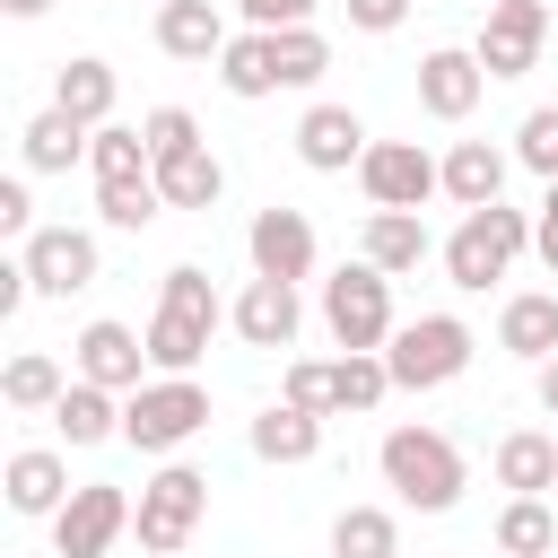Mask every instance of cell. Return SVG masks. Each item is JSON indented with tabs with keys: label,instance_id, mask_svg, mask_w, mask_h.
<instances>
[{
	"label": "cell",
	"instance_id": "9a60e30c",
	"mask_svg": "<svg viewBox=\"0 0 558 558\" xmlns=\"http://www.w3.org/2000/svg\"><path fill=\"white\" fill-rule=\"evenodd\" d=\"M227 323H235V340H244V349H296L305 305H296V288H288V279H244V296L227 305Z\"/></svg>",
	"mask_w": 558,
	"mask_h": 558
},
{
	"label": "cell",
	"instance_id": "8fae6325",
	"mask_svg": "<svg viewBox=\"0 0 558 558\" xmlns=\"http://www.w3.org/2000/svg\"><path fill=\"white\" fill-rule=\"evenodd\" d=\"M70 366H78V384H105V392H140L148 384V331H131V323H87L78 340H70Z\"/></svg>",
	"mask_w": 558,
	"mask_h": 558
},
{
	"label": "cell",
	"instance_id": "b9f144b4",
	"mask_svg": "<svg viewBox=\"0 0 558 558\" xmlns=\"http://www.w3.org/2000/svg\"><path fill=\"white\" fill-rule=\"evenodd\" d=\"M532 253L549 262V279H558V183H541V218H532Z\"/></svg>",
	"mask_w": 558,
	"mask_h": 558
},
{
	"label": "cell",
	"instance_id": "7402d4cb",
	"mask_svg": "<svg viewBox=\"0 0 558 558\" xmlns=\"http://www.w3.org/2000/svg\"><path fill=\"white\" fill-rule=\"evenodd\" d=\"M87 140H96L87 122H70L61 105H44V113L17 131V157H26V174H70V166L87 157Z\"/></svg>",
	"mask_w": 558,
	"mask_h": 558
},
{
	"label": "cell",
	"instance_id": "60d3db41",
	"mask_svg": "<svg viewBox=\"0 0 558 558\" xmlns=\"http://www.w3.org/2000/svg\"><path fill=\"white\" fill-rule=\"evenodd\" d=\"M401 17H410V0H349V26L357 35H392Z\"/></svg>",
	"mask_w": 558,
	"mask_h": 558
},
{
	"label": "cell",
	"instance_id": "277c9868",
	"mask_svg": "<svg viewBox=\"0 0 558 558\" xmlns=\"http://www.w3.org/2000/svg\"><path fill=\"white\" fill-rule=\"evenodd\" d=\"M201 427H209V384L201 375H157L122 401V445H140V453H174Z\"/></svg>",
	"mask_w": 558,
	"mask_h": 558
},
{
	"label": "cell",
	"instance_id": "30bf717a",
	"mask_svg": "<svg viewBox=\"0 0 558 558\" xmlns=\"http://www.w3.org/2000/svg\"><path fill=\"white\" fill-rule=\"evenodd\" d=\"M131 514H140V506H131L113 480H87V488L52 514V549H61V558H113V541L131 532Z\"/></svg>",
	"mask_w": 558,
	"mask_h": 558
},
{
	"label": "cell",
	"instance_id": "d4e9b609",
	"mask_svg": "<svg viewBox=\"0 0 558 558\" xmlns=\"http://www.w3.org/2000/svg\"><path fill=\"white\" fill-rule=\"evenodd\" d=\"M323 453V418L296 410V401H270L253 418V462H314Z\"/></svg>",
	"mask_w": 558,
	"mask_h": 558
},
{
	"label": "cell",
	"instance_id": "d6986e66",
	"mask_svg": "<svg viewBox=\"0 0 558 558\" xmlns=\"http://www.w3.org/2000/svg\"><path fill=\"white\" fill-rule=\"evenodd\" d=\"M235 35H227V17H218V0H166L157 9V52H174V61H218Z\"/></svg>",
	"mask_w": 558,
	"mask_h": 558
},
{
	"label": "cell",
	"instance_id": "bcb514c9",
	"mask_svg": "<svg viewBox=\"0 0 558 558\" xmlns=\"http://www.w3.org/2000/svg\"><path fill=\"white\" fill-rule=\"evenodd\" d=\"M549 558H558V549H549Z\"/></svg>",
	"mask_w": 558,
	"mask_h": 558
},
{
	"label": "cell",
	"instance_id": "e575fe53",
	"mask_svg": "<svg viewBox=\"0 0 558 558\" xmlns=\"http://www.w3.org/2000/svg\"><path fill=\"white\" fill-rule=\"evenodd\" d=\"M514 157H523L541 183H558V105H532V113L514 122Z\"/></svg>",
	"mask_w": 558,
	"mask_h": 558
},
{
	"label": "cell",
	"instance_id": "3957f363",
	"mask_svg": "<svg viewBox=\"0 0 558 558\" xmlns=\"http://www.w3.org/2000/svg\"><path fill=\"white\" fill-rule=\"evenodd\" d=\"M532 244V218L523 209H462V227L445 235V279L462 288V296H480V288H497L506 270H514V253Z\"/></svg>",
	"mask_w": 558,
	"mask_h": 558
},
{
	"label": "cell",
	"instance_id": "e0dca14e",
	"mask_svg": "<svg viewBox=\"0 0 558 558\" xmlns=\"http://www.w3.org/2000/svg\"><path fill=\"white\" fill-rule=\"evenodd\" d=\"M0 488H9L17 514H61V506L78 497V488H70V462H61L52 445H17L9 471H0Z\"/></svg>",
	"mask_w": 558,
	"mask_h": 558
},
{
	"label": "cell",
	"instance_id": "6da1fadb",
	"mask_svg": "<svg viewBox=\"0 0 558 558\" xmlns=\"http://www.w3.org/2000/svg\"><path fill=\"white\" fill-rule=\"evenodd\" d=\"M375 471H384V488H392L401 506H418V514H453L462 488H471L462 445H453L445 427H427V418H401V427L375 445Z\"/></svg>",
	"mask_w": 558,
	"mask_h": 558
},
{
	"label": "cell",
	"instance_id": "4dcf8cb0",
	"mask_svg": "<svg viewBox=\"0 0 558 558\" xmlns=\"http://www.w3.org/2000/svg\"><path fill=\"white\" fill-rule=\"evenodd\" d=\"M61 392H70V375H61V357H44V349H17L9 375H0V401H9V410H52Z\"/></svg>",
	"mask_w": 558,
	"mask_h": 558
},
{
	"label": "cell",
	"instance_id": "8d00e7d4",
	"mask_svg": "<svg viewBox=\"0 0 558 558\" xmlns=\"http://www.w3.org/2000/svg\"><path fill=\"white\" fill-rule=\"evenodd\" d=\"M140 140H148V157L166 166V157H183V148H201V122H192L183 105H157V113H140Z\"/></svg>",
	"mask_w": 558,
	"mask_h": 558
},
{
	"label": "cell",
	"instance_id": "f1b7e54d",
	"mask_svg": "<svg viewBox=\"0 0 558 558\" xmlns=\"http://www.w3.org/2000/svg\"><path fill=\"white\" fill-rule=\"evenodd\" d=\"M218 87H227V96H244V105H253V96H279V61H270V35H253V26H244V35L218 52Z\"/></svg>",
	"mask_w": 558,
	"mask_h": 558
},
{
	"label": "cell",
	"instance_id": "7a4b0ae2",
	"mask_svg": "<svg viewBox=\"0 0 558 558\" xmlns=\"http://www.w3.org/2000/svg\"><path fill=\"white\" fill-rule=\"evenodd\" d=\"M218 323H227V305H218L209 270H201V262H174V270H166V296H157V314H148V366H157V375H192Z\"/></svg>",
	"mask_w": 558,
	"mask_h": 558
},
{
	"label": "cell",
	"instance_id": "2e32d148",
	"mask_svg": "<svg viewBox=\"0 0 558 558\" xmlns=\"http://www.w3.org/2000/svg\"><path fill=\"white\" fill-rule=\"evenodd\" d=\"M366 148H375V140H366V122H357L349 105H305V122H296V157H305L314 174H349Z\"/></svg>",
	"mask_w": 558,
	"mask_h": 558
},
{
	"label": "cell",
	"instance_id": "836d02e7",
	"mask_svg": "<svg viewBox=\"0 0 558 558\" xmlns=\"http://www.w3.org/2000/svg\"><path fill=\"white\" fill-rule=\"evenodd\" d=\"M270 61H279V87H314L331 70V35L323 26H279L270 35Z\"/></svg>",
	"mask_w": 558,
	"mask_h": 558
},
{
	"label": "cell",
	"instance_id": "7bdbcfd3",
	"mask_svg": "<svg viewBox=\"0 0 558 558\" xmlns=\"http://www.w3.org/2000/svg\"><path fill=\"white\" fill-rule=\"evenodd\" d=\"M541 410H549V418H558V357H549V366H541Z\"/></svg>",
	"mask_w": 558,
	"mask_h": 558
},
{
	"label": "cell",
	"instance_id": "52a82bcc",
	"mask_svg": "<svg viewBox=\"0 0 558 558\" xmlns=\"http://www.w3.org/2000/svg\"><path fill=\"white\" fill-rule=\"evenodd\" d=\"M201 514H209V480H201L192 462H166V471L140 488L131 532H140V549H148V558H174V549L201 532Z\"/></svg>",
	"mask_w": 558,
	"mask_h": 558
},
{
	"label": "cell",
	"instance_id": "f546056e",
	"mask_svg": "<svg viewBox=\"0 0 558 558\" xmlns=\"http://www.w3.org/2000/svg\"><path fill=\"white\" fill-rule=\"evenodd\" d=\"M331 558H401V523H392V506H340V523H331Z\"/></svg>",
	"mask_w": 558,
	"mask_h": 558
},
{
	"label": "cell",
	"instance_id": "4316f807",
	"mask_svg": "<svg viewBox=\"0 0 558 558\" xmlns=\"http://www.w3.org/2000/svg\"><path fill=\"white\" fill-rule=\"evenodd\" d=\"M497 480H506L514 497H549V488H558V436L514 427V436L497 445Z\"/></svg>",
	"mask_w": 558,
	"mask_h": 558
},
{
	"label": "cell",
	"instance_id": "4fadbf2b",
	"mask_svg": "<svg viewBox=\"0 0 558 558\" xmlns=\"http://www.w3.org/2000/svg\"><path fill=\"white\" fill-rule=\"evenodd\" d=\"M17 262H26L35 296H78V288H96V235H87V227H35V235L17 244Z\"/></svg>",
	"mask_w": 558,
	"mask_h": 558
},
{
	"label": "cell",
	"instance_id": "5b68a950",
	"mask_svg": "<svg viewBox=\"0 0 558 558\" xmlns=\"http://www.w3.org/2000/svg\"><path fill=\"white\" fill-rule=\"evenodd\" d=\"M323 331L340 340V349H392V279L375 270V262H340L331 279H323Z\"/></svg>",
	"mask_w": 558,
	"mask_h": 558
},
{
	"label": "cell",
	"instance_id": "f6af8a7d",
	"mask_svg": "<svg viewBox=\"0 0 558 558\" xmlns=\"http://www.w3.org/2000/svg\"><path fill=\"white\" fill-rule=\"evenodd\" d=\"M401 558H410V549H401Z\"/></svg>",
	"mask_w": 558,
	"mask_h": 558
},
{
	"label": "cell",
	"instance_id": "484cf974",
	"mask_svg": "<svg viewBox=\"0 0 558 558\" xmlns=\"http://www.w3.org/2000/svg\"><path fill=\"white\" fill-rule=\"evenodd\" d=\"M52 427H61L70 445H105V436H122V392H105V384H78V375H70V392L52 401Z\"/></svg>",
	"mask_w": 558,
	"mask_h": 558
},
{
	"label": "cell",
	"instance_id": "ac0fdd59",
	"mask_svg": "<svg viewBox=\"0 0 558 558\" xmlns=\"http://www.w3.org/2000/svg\"><path fill=\"white\" fill-rule=\"evenodd\" d=\"M427 253H436V235H427V218H418V209H375V218H366V235H357V262H375L384 279L418 270Z\"/></svg>",
	"mask_w": 558,
	"mask_h": 558
},
{
	"label": "cell",
	"instance_id": "1f68e13d",
	"mask_svg": "<svg viewBox=\"0 0 558 558\" xmlns=\"http://www.w3.org/2000/svg\"><path fill=\"white\" fill-rule=\"evenodd\" d=\"M384 392H392L384 349H340V357H331V401H340V410H384Z\"/></svg>",
	"mask_w": 558,
	"mask_h": 558
},
{
	"label": "cell",
	"instance_id": "ffe728a7",
	"mask_svg": "<svg viewBox=\"0 0 558 558\" xmlns=\"http://www.w3.org/2000/svg\"><path fill=\"white\" fill-rule=\"evenodd\" d=\"M497 349H514V357L549 366V357H558V296H549V288L506 296V305H497Z\"/></svg>",
	"mask_w": 558,
	"mask_h": 558
},
{
	"label": "cell",
	"instance_id": "d6a6232c",
	"mask_svg": "<svg viewBox=\"0 0 558 558\" xmlns=\"http://www.w3.org/2000/svg\"><path fill=\"white\" fill-rule=\"evenodd\" d=\"M549 549H558L549 497H514V506L497 514V558H549Z\"/></svg>",
	"mask_w": 558,
	"mask_h": 558
},
{
	"label": "cell",
	"instance_id": "ab89813d",
	"mask_svg": "<svg viewBox=\"0 0 558 558\" xmlns=\"http://www.w3.org/2000/svg\"><path fill=\"white\" fill-rule=\"evenodd\" d=\"M0 227H9L17 244L35 235V201H26V174H9V183H0Z\"/></svg>",
	"mask_w": 558,
	"mask_h": 558
},
{
	"label": "cell",
	"instance_id": "8992f818",
	"mask_svg": "<svg viewBox=\"0 0 558 558\" xmlns=\"http://www.w3.org/2000/svg\"><path fill=\"white\" fill-rule=\"evenodd\" d=\"M471 323L462 314H418V323H401L392 331V349H384V366H392V392H436V384H453L462 366H471Z\"/></svg>",
	"mask_w": 558,
	"mask_h": 558
},
{
	"label": "cell",
	"instance_id": "ee69618b",
	"mask_svg": "<svg viewBox=\"0 0 558 558\" xmlns=\"http://www.w3.org/2000/svg\"><path fill=\"white\" fill-rule=\"evenodd\" d=\"M0 9H9V17H44L52 0H0Z\"/></svg>",
	"mask_w": 558,
	"mask_h": 558
},
{
	"label": "cell",
	"instance_id": "9c48e42d",
	"mask_svg": "<svg viewBox=\"0 0 558 558\" xmlns=\"http://www.w3.org/2000/svg\"><path fill=\"white\" fill-rule=\"evenodd\" d=\"M541 44H549V0H488L471 52H480L488 78H523V70L541 61Z\"/></svg>",
	"mask_w": 558,
	"mask_h": 558
},
{
	"label": "cell",
	"instance_id": "7c38bea8",
	"mask_svg": "<svg viewBox=\"0 0 558 558\" xmlns=\"http://www.w3.org/2000/svg\"><path fill=\"white\" fill-rule=\"evenodd\" d=\"M244 253H253V279H314V218L305 209H253V227H244Z\"/></svg>",
	"mask_w": 558,
	"mask_h": 558
},
{
	"label": "cell",
	"instance_id": "44dd1931",
	"mask_svg": "<svg viewBox=\"0 0 558 558\" xmlns=\"http://www.w3.org/2000/svg\"><path fill=\"white\" fill-rule=\"evenodd\" d=\"M497 192H506V148L453 140V148H445V201H453V209H497Z\"/></svg>",
	"mask_w": 558,
	"mask_h": 558
},
{
	"label": "cell",
	"instance_id": "83f0119b",
	"mask_svg": "<svg viewBox=\"0 0 558 558\" xmlns=\"http://www.w3.org/2000/svg\"><path fill=\"white\" fill-rule=\"evenodd\" d=\"M157 192H166V209H218L227 166H218V157H209V140H201V148H183V157H166V166H157Z\"/></svg>",
	"mask_w": 558,
	"mask_h": 558
},
{
	"label": "cell",
	"instance_id": "ba28073f",
	"mask_svg": "<svg viewBox=\"0 0 558 558\" xmlns=\"http://www.w3.org/2000/svg\"><path fill=\"white\" fill-rule=\"evenodd\" d=\"M357 183H366L375 209H427L445 192V157H427L418 140H375L357 157Z\"/></svg>",
	"mask_w": 558,
	"mask_h": 558
},
{
	"label": "cell",
	"instance_id": "603a6c76",
	"mask_svg": "<svg viewBox=\"0 0 558 558\" xmlns=\"http://www.w3.org/2000/svg\"><path fill=\"white\" fill-rule=\"evenodd\" d=\"M52 105H61L70 122H87V131H105V122H113V61H96V52H78V61H61V78H52Z\"/></svg>",
	"mask_w": 558,
	"mask_h": 558
},
{
	"label": "cell",
	"instance_id": "5bb4252c",
	"mask_svg": "<svg viewBox=\"0 0 558 558\" xmlns=\"http://www.w3.org/2000/svg\"><path fill=\"white\" fill-rule=\"evenodd\" d=\"M488 96V70H480V52H462V44H436L427 61H418V113L427 122H471V105Z\"/></svg>",
	"mask_w": 558,
	"mask_h": 558
},
{
	"label": "cell",
	"instance_id": "f35d334b",
	"mask_svg": "<svg viewBox=\"0 0 558 558\" xmlns=\"http://www.w3.org/2000/svg\"><path fill=\"white\" fill-rule=\"evenodd\" d=\"M235 9H244V26H253V35H279V26H314V9H323V0H235Z\"/></svg>",
	"mask_w": 558,
	"mask_h": 558
},
{
	"label": "cell",
	"instance_id": "d590c367",
	"mask_svg": "<svg viewBox=\"0 0 558 558\" xmlns=\"http://www.w3.org/2000/svg\"><path fill=\"white\" fill-rule=\"evenodd\" d=\"M279 401H296V410H314V418H340V401H331V366H323V357H288Z\"/></svg>",
	"mask_w": 558,
	"mask_h": 558
},
{
	"label": "cell",
	"instance_id": "cb8c5ba5",
	"mask_svg": "<svg viewBox=\"0 0 558 558\" xmlns=\"http://www.w3.org/2000/svg\"><path fill=\"white\" fill-rule=\"evenodd\" d=\"M87 174H96V192H122V183H157V157H148V140L131 122H105L87 140Z\"/></svg>",
	"mask_w": 558,
	"mask_h": 558
},
{
	"label": "cell",
	"instance_id": "74e56055",
	"mask_svg": "<svg viewBox=\"0 0 558 558\" xmlns=\"http://www.w3.org/2000/svg\"><path fill=\"white\" fill-rule=\"evenodd\" d=\"M157 209H166V192H157V183H122V192H96V218H105V227H122V235H140Z\"/></svg>",
	"mask_w": 558,
	"mask_h": 558
}]
</instances>
